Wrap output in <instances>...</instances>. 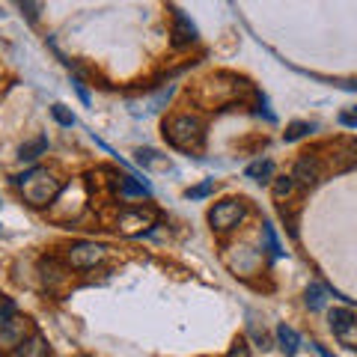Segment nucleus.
<instances>
[{
    "label": "nucleus",
    "instance_id": "6",
    "mask_svg": "<svg viewBox=\"0 0 357 357\" xmlns=\"http://www.w3.org/2000/svg\"><path fill=\"white\" fill-rule=\"evenodd\" d=\"M244 215H248V208H244L241 199H223V203H218L208 211V223L218 232H227L232 227H238V223L244 220Z\"/></svg>",
    "mask_w": 357,
    "mask_h": 357
},
{
    "label": "nucleus",
    "instance_id": "2",
    "mask_svg": "<svg viewBox=\"0 0 357 357\" xmlns=\"http://www.w3.org/2000/svg\"><path fill=\"white\" fill-rule=\"evenodd\" d=\"M164 137L182 152H197L203 146V122L197 116H173L164 126Z\"/></svg>",
    "mask_w": 357,
    "mask_h": 357
},
{
    "label": "nucleus",
    "instance_id": "21",
    "mask_svg": "<svg viewBox=\"0 0 357 357\" xmlns=\"http://www.w3.org/2000/svg\"><path fill=\"white\" fill-rule=\"evenodd\" d=\"M18 9L27 15V21H36L39 18V0H15Z\"/></svg>",
    "mask_w": 357,
    "mask_h": 357
},
{
    "label": "nucleus",
    "instance_id": "8",
    "mask_svg": "<svg viewBox=\"0 0 357 357\" xmlns=\"http://www.w3.org/2000/svg\"><path fill=\"white\" fill-rule=\"evenodd\" d=\"M292 178L295 182H301V185H316L319 178H321V167H319V161L316 158H301L298 164H295V173H292Z\"/></svg>",
    "mask_w": 357,
    "mask_h": 357
},
{
    "label": "nucleus",
    "instance_id": "19",
    "mask_svg": "<svg viewBox=\"0 0 357 357\" xmlns=\"http://www.w3.org/2000/svg\"><path fill=\"white\" fill-rule=\"evenodd\" d=\"M310 131H312V126H310V122H292V126L286 128V134H283V137H286L289 143H292V140H301V137H304V134H310Z\"/></svg>",
    "mask_w": 357,
    "mask_h": 357
},
{
    "label": "nucleus",
    "instance_id": "13",
    "mask_svg": "<svg viewBox=\"0 0 357 357\" xmlns=\"http://www.w3.org/2000/svg\"><path fill=\"white\" fill-rule=\"evenodd\" d=\"M45 149H48V140H45V137H36L33 143H27V146H21V161H36Z\"/></svg>",
    "mask_w": 357,
    "mask_h": 357
},
{
    "label": "nucleus",
    "instance_id": "12",
    "mask_svg": "<svg viewBox=\"0 0 357 357\" xmlns=\"http://www.w3.org/2000/svg\"><path fill=\"white\" fill-rule=\"evenodd\" d=\"M274 176V164L271 161H256L248 167V178H253V182H268V178Z\"/></svg>",
    "mask_w": 357,
    "mask_h": 357
},
{
    "label": "nucleus",
    "instance_id": "4",
    "mask_svg": "<svg viewBox=\"0 0 357 357\" xmlns=\"http://www.w3.org/2000/svg\"><path fill=\"white\" fill-rule=\"evenodd\" d=\"M107 256L105 244H96V241H75L69 250H66V262L72 268H81V271H89L96 268Z\"/></svg>",
    "mask_w": 357,
    "mask_h": 357
},
{
    "label": "nucleus",
    "instance_id": "5",
    "mask_svg": "<svg viewBox=\"0 0 357 357\" xmlns=\"http://www.w3.org/2000/svg\"><path fill=\"white\" fill-rule=\"evenodd\" d=\"M155 220H158L155 208H143V206L126 208V211H119V218H116V229L122 236H140V232L155 227Z\"/></svg>",
    "mask_w": 357,
    "mask_h": 357
},
{
    "label": "nucleus",
    "instance_id": "14",
    "mask_svg": "<svg viewBox=\"0 0 357 357\" xmlns=\"http://www.w3.org/2000/svg\"><path fill=\"white\" fill-rule=\"evenodd\" d=\"M295 178L292 176H280V178H274V197L277 199H286V197H292L295 194Z\"/></svg>",
    "mask_w": 357,
    "mask_h": 357
},
{
    "label": "nucleus",
    "instance_id": "17",
    "mask_svg": "<svg viewBox=\"0 0 357 357\" xmlns=\"http://www.w3.org/2000/svg\"><path fill=\"white\" fill-rule=\"evenodd\" d=\"M262 236H265V241H268V248H271V253L274 256H283V244L280 241H277V232H274V227H271V223H262Z\"/></svg>",
    "mask_w": 357,
    "mask_h": 357
},
{
    "label": "nucleus",
    "instance_id": "20",
    "mask_svg": "<svg viewBox=\"0 0 357 357\" xmlns=\"http://www.w3.org/2000/svg\"><path fill=\"white\" fill-rule=\"evenodd\" d=\"M51 114H54V119H57L60 122V126H66V128H72L75 126V114H69V110H66V105H54L51 107Z\"/></svg>",
    "mask_w": 357,
    "mask_h": 357
},
{
    "label": "nucleus",
    "instance_id": "26",
    "mask_svg": "<svg viewBox=\"0 0 357 357\" xmlns=\"http://www.w3.org/2000/svg\"><path fill=\"white\" fill-rule=\"evenodd\" d=\"M312 345H316V351H319V354H321V357H333V354H331V351H328V349H325V345H319V342H312Z\"/></svg>",
    "mask_w": 357,
    "mask_h": 357
},
{
    "label": "nucleus",
    "instance_id": "27",
    "mask_svg": "<svg viewBox=\"0 0 357 357\" xmlns=\"http://www.w3.org/2000/svg\"><path fill=\"white\" fill-rule=\"evenodd\" d=\"M0 301H3V295H0Z\"/></svg>",
    "mask_w": 357,
    "mask_h": 357
},
{
    "label": "nucleus",
    "instance_id": "16",
    "mask_svg": "<svg viewBox=\"0 0 357 357\" xmlns=\"http://www.w3.org/2000/svg\"><path fill=\"white\" fill-rule=\"evenodd\" d=\"M337 337H340V342H345V345H351V349H357V316H354L345 328L337 331Z\"/></svg>",
    "mask_w": 357,
    "mask_h": 357
},
{
    "label": "nucleus",
    "instance_id": "7",
    "mask_svg": "<svg viewBox=\"0 0 357 357\" xmlns=\"http://www.w3.org/2000/svg\"><path fill=\"white\" fill-rule=\"evenodd\" d=\"M197 42V27L191 24V18H188L182 9H176L173 13V45L176 48H185V45Z\"/></svg>",
    "mask_w": 357,
    "mask_h": 357
},
{
    "label": "nucleus",
    "instance_id": "11",
    "mask_svg": "<svg viewBox=\"0 0 357 357\" xmlns=\"http://www.w3.org/2000/svg\"><path fill=\"white\" fill-rule=\"evenodd\" d=\"M325 304H328V289L319 286V283H312V286L307 289V307H310L312 312H319V310H325Z\"/></svg>",
    "mask_w": 357,
    "mask_h": 357
},
{
    "label": "nucleus",
    "instance_id": "18",
    "mask_svg": "<svg viewBox=\"0 0 357 357\" xmlns=\"http://www.w3.org/2000/svg\"><path fill=\"white\" fill-rule=\"evenodd\" d=\"M137 164L140 167H167V161L158 158V152H152V149H137Z\"/></svg>",
    "mask_w": 357,
    "mask_h": 357
},
{
    "label": "nucleus",
    "instance_id": "23",
    "mask_svg": "<svg viewBox=\"0 0 357 357\" xmlns=\"http://www.w3.org/2000/svg\"><path fill=\"white\" fill-rule=\"evenodd\" d=\"M227 357H250L248 342H244V340H236V345L229 349V354H227Z\"/></svg>",
    "mask_w": 357,
    "mask_h": 357
},
{
    "label": "nucleus",
    "instance_id": "10",
    "mask_svg": "<svg viewBox=\"0 0 357 357\" xmlns=\"http://www.w3.org/2000/svg\"><path fill=\"white\" fill-rule=\"evenodd\" d=\"M277 342H280V349H283L286 357H295L298 345H301V337L289 325H280V328H277Z\"/></svg>",
    "mask_w": 357,
    "mask_h": 357
},
{
    "label": "nucleus",
    "instance_id": "25",
    "mask_svg": "<svg viewBox=\"0 0 357 357\" xmlns=\"http://www.w3.org/2000/svg\"><path fill=\"white\" fill-rule=\"evenodd\" d=\"M340 122H342V126H349V128H357V116H351V114L340 116Z\"/></svg>",
    "mask_w": 357,
    "mask_h": 357
},
{
    "label": "nucleus",
    "instance_id": "9",
    "mask_svg": "<svg viewBox=\"0 0 357 357\" xmlns=\"http://www.w3.org/2000/svg\"><path fill=\"white\" fill-rule=\"evenodd\" d=\"M13 357H48V342L42 340V333H33L30 340H21L15 345Z\"/></svg>",
    "mask_w": 357,
    "mask_h": 357
},
{
    "label": "nucleus",
    "instance_id": "3",
    "mask_svg": "<svg viewBox=\"0 0 357 357\" xmlns=\"http://www.w3.org/2000/svg\"><path fill=\"white\" fill-rule=\"evenodd\" d=\"M27 331V319L18 316V310L13 301H0V349H15L24 340Z\"/></svg>",
    "mask_w": 357,
    "mask_h": 357
},
{
    "label": "nucleus",
    "instance_id": "1",
    "mask_svg": "<svg viewBox=\"0 0 357 357\" xmlns=\"http://www.w3.org/2000/svg\"><path fill=\"white\" fill-rule=\"evenodd\" d=\"M15 185H18V191L24 194V199L33 206V208H45V206H51L54 199H57L60 194V178H54L48 170H42V167H33L30 173L24 176H18L15 178Z\"/></svg>",
    "mask_w": 357,
    "mask_h": 357
},
{
    "label": "nucleus",
    "instance_id": "15",
    "mask_svg": "<svg viewBox=\"0 0 357 357\" xmlns=\"http://www.w3.org/2000/svg\"><path fill=\"white\" fill-rule=\"evenodd\" d=\"M351 319H354V312H349V310H331V316H328V321H331V331L337 333L340 328L349 325Z\"/></svg>",
    "mask_w": 357,
    "mask_h": 357
},
{
    "label": "nucleus",
    "instance_id": "22",
    "mask_svg": "<svg viewBox=\"0 0 357 357\" xmlns=\"http://www.w3.org/2000/svg\"><path fill=\"white\" fill-rule=\"evenodd\" d=\"M211 191H215V182H203V185L191 188V191H188V197H191V199H199V197H208Z\"/></svg>",
    "mask_w": 357,
    "mask_h": 357
},
{
    "label": "nucleus",
    "instance_id": "24",
    "mask_svg": "<svg viewBox=\"0 0 357 357\" xmlns=\"http://www.w3.org/2000/svg\"><path fill=\"white\" fill-rule=\"evenodd\" d=\"M72 84H75V89H77V96H81V102H84V105H89V93H86V86H84L81 81H72Z\"/></svg>",
    "mask_w": 357,
    "mask_h": 357
}]
</instances>
